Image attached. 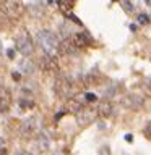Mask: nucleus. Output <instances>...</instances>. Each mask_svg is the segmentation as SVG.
<instances>
[{
	"label": "nucleus",
	"mask_w": 151,
	"mask_h": 155,
	"mask_svg": "<svg viewBox=\"0 0 151 155\" xmlns=\"http://www.w3.org/2000/svg\"><path fill=\"white\" fill-rule=\"evenodd\" d=\"M36 42L44 52L45 57L55 58L60 52V40L57 39V36L49 29H42L36 34Z\"/></svg>",
	"instance_id": "1"
},
{
	"label": "nucleus",
	"mask_w": 151,
	"mask_h": 155,
	"mask_svg": "<svg viewBox=\"0 0 151 155\" xmlns=\"http://www.w3.org/2000/svg\"><path fill=\"white\" fill-rule=\"evenodd\" d=\"M15 45H16V50L20 52L21 55L25 57H29L33 52H34V40L31 39V36L28 31H20L15 37Z\"/></svg>",
	"instance_id": "2"
},
{
	"label": "nucleus",
	"mask_w": 151,
	"mask_h": 155,
	"mask_svg": "<svg viewBox=\"0 0 151 155\" xmlns=\"http://www.w3.org/2000/svg\"><path fill=\"white\" fill-rule=\"evenodd\" d=\"M55 92L59 97H62V99H71V95H73V92H75V84H73V81L70 79V78H67V76H60L59 79L55 81Z\"/></svg>",
	"instance_id": "3"
},
{
	"label": "nucleus",
	"mask_w": 151,
	"mask_h": 155,
	"mask_svg": "<svg viewBox=\"0 0 151 155\" xmlns=\"http://www.w3.org/2000/svg\"><path fill=\"white\" fill-rule=\"evenodd\" d=\"M41 129V121L37 116H29V118H26L20 126V134L21 137H25V139H29L33 137L34 134H37Z\"/></svg>",
	"instance_id": "4"
},
{
	"label": "nucleus",
	"mask_w": 151,
	"mask_h": 155,
	"mask_svg": "<svg viewBox=\"0 0 151 155\" xmlns=\"http://www.w3.org/2000/svg\"><path fill=\"white\" fill-rule=\"evenodd\" d=\"M98 116H99L98 115V108H94V107H83V110L78 115H75V120L80 128H86L91 123H94V120Z\"/></svg>",
	"instance_id": "5"
},
{
	"label": "nucleus",
	"mask_w": 151,
	"mask_h": 155,
	"mask_svg": "<svg viewBox=\"0 0 151 155\" xmlns=\"http://www.w3.org/2000/svg\"><path fill=\"white\" fill-rule=\"evenodd\" d=\"M120 104L125 107V108H128V110H140V108H143V105H145V99L138 94L130 92V94H125L122 97Z\"/></svg>",
	"instance_id": "6"
},
{
	"label": "nucleus",
	"mask_w": 151,
	"mask_h": 155,
	"mask_svg": "<svg viewBox=\"0 0 151 155\" xmlns=\"http://www.w3.org/2000/svg\"><path fill=\"white\" fill-rule=\"evenodd\" d=\"M3 10L8 16H20L25 11V5L21 3V0H5Z\"/></svg>",
	"instance_id": "7"
},
{
	"label": "nucleus",
	"mask_w": 151,
	"mask_h": 155,
	"mask_svg": "<svg viewBox=\"0 0 151 155\" xmlns=\"http://www.w3.org/2000/svg\"><path fill=\"white\" fill-rule=\"evenodd\" d=\"M70 42L76 50H81V49H86V47L91 45V37L88 34H85V32H75L70 37Z\"/></svg>",
	"instance_id": "8"
},
{
	"label": "nucleus",
	"mask_w": 151,
	"mask_h": 155,
	"mask_svg": "<svg viewBox=\"0 0 151 155\" xmlns=\"http://www.w3.org/2000/svg\"><path fill=\"white\" fill-rule=\"evenodd\" d=\"M11 107V92L8 87L0 84V113H7Z\"/></svg>",
	"instance_id": "9"
},
{
	"label": "nucleus",
	"mask_w": 151,
	"mask_h": 155,
	"mask_svg": "<svg viewBox=\"0 0 151 155\" xmlns=\"http://www.w3.org/2000/svg\"><path fill=\"white\" fill-rule=\"evenodd\" d=\"M96 108H98V115H99L101 118H111V116L114 115V104L107 99L101 100Z\"/></svg>",
	"instance_id": "10"
},
{
	"label": "nucleus",
	"mask_w": 151,
	"mask_h": 155,
	"mask_svg": "<svg viewBox=\"0 0 151 155\" xmlns=\"http://www.w3.org/2000/svg\"><path fill=\"white\" fill-rule=\"evenodd\" d=\"M83 104H81L80 100H76L75 97H71V99H68L65 102V108H67V111L68 113H73V115H78L81 110H83Z\"/></svg>",
	"instance_id": "11"
},
{
	"label": "nucleus",
	"mask_w": 151,
	"mask_h": 155,
	"mask_svg": "<svg viewBox=\"0 0 151 155\" xmlns=\"http://www.w3.org/2000/svg\"><path fill=\"white\" fill-rule=\"evenodd\" d=\"M42 68L45 71H49V73H55L59 70V66H57V60L55 58H52V57H45L42 58Z\"/></svg>",
	"instance_id": "12"
},
{
	"label": "nucleus",
	"mask_w": 151,
	"mask_h": 155,
	"mask_svg": "<svg viewBox=\"0 0 151 155\" xmlns=\"http://www.w3.org/2000/svg\"><path fill=\"white\" fill-rule=\"evenodd\" d=\"M36 147H37L41 152H47V150H49V139H47L44 134H39L37 139H36Z\"/></svg>",
	"instance_id": "13"
},
{
	"label": "nucleus",
	"mask_w": 151,
	"mask_h": 155,
	"mask_svg": "<svg viewBox=\"0 0 151 155\" xmlns=\"http://www.w3.org/2000/svg\"><path fill=\"white\" fill-rule=\"evenodd\" d=\"M20 107L23 108V110H29V108L34 107V102L29 100V99H20Z\"/></svg>",
	"instance_id": "14"
},
{
	"label": "nucleus",
	"mask_w": 151,
	"mask_h": 155,
	"mask_svg": "<svg viewBox=\"0 0 151 155\" xmlns=\"http://www.w3.org/2000/svg\"><path fill=\"white\" fill-rule=\"evenodd\" d=\"M59 7L62 8V11L68 13L70 8H71V2H70V0H59Z\"/></svg>",
	"instance_id": "15"
},
{
	"label": "nucleus",
	"mask_w": 151,
	"mask_h": 155,
	"mask_svg": "<svg viewBox=\"0 0 151 155\" xmlns=\"http://www.w3.org/2000/svg\"><path fill=\"white\" fill-rule=\"evenodd\" d=\"M8 18H10V16L7 15V11L3 10V8H0V28H3V26L8 23Z\"/></svg>",
	"instance_id": "16"
},
{
	"label": "nucleus",
	"mask_w": 151,
	"mask_h": 155,
	"mask_svg": "<svg viewBox=\"0 0 151 155\" xmlns=\"http://www.w3.org/2000/svg\"><path fill=\"white\" fill-rule=\"evenodd\" d=\"M33 70H34V68H33V63H31V61H21V71L31 73Z\"/></svg>",
	"instance_id": "17"
},
{
	"label": "nucleus",
	"mask_w": 151,
	"mask_h": 155,
	"mask_svg": "<svg viewBox=\"0 0 151 155\" xmlns=\"http://www.w3.org/2000/svg\"><path fill=\"white\" fill-rule=\"evenodd\" d=\"M145 136L148 137V139H151V121L146 125V128H145Z\"/></svg>",
	"instance_id": "18"
},
{
	"label": "nucleus",
	"mask_w": 151,
	"mask_h": 155,
	"mask_svg": "<svg viewBox=\"0 0 151 155\" xmlns=\"http://www.w3.org/2000/svg\"><path fill=\"white\" fill-rule=\"evenodd\" d=\"M86 100H88V102H94V100H96V95H93V94H86Z\"/></svg>",
	"instance_id": "19"
},
{
	"label": "nucleus",
	"mask_w": 151,
	"mask_h": 155,
	"mask_svg": "<svg viewBox=\"0 0 151 155\" xmlns=\"http://www.w3.org/2000/svg\"><path fill=\"white\" fill-rule=\"evenodd\" d=\"M138 18H140L141 23H148V21H150V18H148V16H145V15H140Z\"/></svg>",
	"instance_id": "20"
},
{
	"label": "nucleus",
	"mask_w": 151,
	"mask_h": 155,
	"mask_svg": "<svg viewBox=\"0 0 151 155\" xmlns=\"http://www.w3.org/2000/svg\"><path fill=\"white\" fill-rule=\"evenodd\" d=\"M16 155H33V154H29V152H26V150H21V152H18Z\"/></svg>",
	"instance_id": "21"
},
{
	"label": "nucleus",
	"mask_w": 151,
	"mask_h": 155,
	"mask_svg": "<svg viewBox=\"0 0 151 155\" xmlns=\"http://www.w3.org/2000/svg\"><path fill=\"white\" fill-rule=\"evenodd\" d=\"M13 78H15V79L18 81V79H20V75H18V73H13Z\"/></svg>",
	"instance_id": "22"
},
{
	"label": "nucleus",
	"mask_w": 151,
	"mask_h": 155,
	"mask_svg": "<svg viewBox=\"0 0 151 155\" xmlns=\"http://www.w3.org/2000/svg\"><path fill=\"white\" fill-rule=\"evenodd\" d=\"M0 155H7V150L3 149V150H0Z\"/></svg>",
	"instance_id": "23"
},
{
	"label": "nucleus",
	"mask_w": 151,
	"mask_h": 155,
	"mask_svg": "<svg viewBox=\"0 0 151 155\" xmlns=\"http://www.w3.org/2000/svg\"><path fill=\"white\" fill-rule=\"evenodd\" d=\"M3 144H5V140H3V139H2V137H0V147H2V145H3Z\"/></svg>",
	"instance_id": "24"
}]
</instances>
